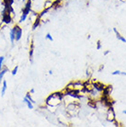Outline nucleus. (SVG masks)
Returning a JSON list of instances; mask_svg holds the SVG:
<instances>
[{
	"label": "nucleus",
	"instance_id": "nucleus-1",
	"mask_svg": "<svg viewBox=\"0 0 126 127\" xmlns=\"http://www.w3.org/2000/svg\"><path fill=\"white\" fill-rule=\"evenodd\" d=\"M64 96H65V94L63 92H54L46 99V104L52 106V107L57 106L62 101Z\"/></svg>",
	"mask_w": 126,
	"mask_h": 127
},
{
	"label": "nucleus",
	"instance_id": "nucleus-2",
	"mask_svg": "<svg viewBox=\"0 0 126 127\" xmlns=\"http://www.w3.org/2000/svg\"><path fill=\"white\" fill-rule=\"evenodd\" d=\"M31 5H32V0H27L24 8H22V14H21V17L19 19V23L24 22L28 18L29 14L31 12Z\"/></svg>",
	"mask_w": 126,
	"mask_h": 127
},
{
	"label": "nucleus",
	"instance_id": "nucleus-3",
	"mask_svg": "<svg viewBox=\"0 0 126 127\" xmlns=\"http://www.w3.org/2000/svg\"><path fill=\"white\" fill-rule=\"evenodd\" d=\"M15 0H3L2 2H1V4L2 6H4L5 8H7V11L11 14H15V10L13 8V4H14Z\"/></svg>",
	"mask_w": 126,
	"mask_h": 127
},
{
	"label": "nucleus",
	"instance_id": "nucleus-4",
	"mask_svg": "<svg viewBox=\"0 0 126 127\" xmlns=\"http://www.w3.org/2000/svg\"><path fill=\"white\" fill-rule=\"evenodd\" d=\"M15 33V41H20V39L22 38V29L20 28L19 24H16L14 27L12 28Z\"/></svg>",
	"mask_w": 126,
	"mask_h": 127
},
{
	"label": "nucleus",
	"instance_id": "nucleus-5",
	"mask_svg": "<svg viewBox=\"0 0 126 127\" xmlns=\"http://www.w3.org/2000/svg\"><path fill=\"white\" fill-rule=\"evenodd\" d=\"M11 15H12V14L9 13L8 11L1 14V16H2V22L4 23V24H6V25H9L10 23H12L13 18H12V16H11Z\"/></svg>",
	"mask_w": 126,
	"mask_h": 127
},
{
	"label": "nucleus",
	"instance_id": "nucleus-6",
	"mask_svg": "<svg viewBox=\"0 0 126 127\" xmlns=\"http://www.w3.org/2000/svg\"><path fill=\"white\" fill-rule=\"evenodd\" d=\"M115 112H114V110H113V107L111 106L109 107V111H108V114H107V120L111 123H113L115 121Z\"/></svg>",
	"mask_w": 126,
	"mask_h": 127
},
{
	"label": "nucleus",
	"instance_id": "nucleus-7",
	"mask_svg": "<svg viewBox=\"0 0 126 127\" xmlns=\"http://www.w3.org/2000/svg\"><path fill=\"white\" fill-rule=\"evenodd\" d=\"M7 89V83L6 80L3 79V81H2V87H1V96L2 97L5 96Z\"/></svg>",
	"mask_w": 126,
	"mask_h": 127
},
{
	"label": "nucleus",
	"instance_id": "nucleus-8",
	"mask_svg": "<svg viewBox=\"0 0 126 127\" xmlns=\"http://www.w3.org/2000/svg\"><path fill=\"white\" fill-rule=\"evenodd\" d=\"M33 53H34V43H33V41H31L30 48V52H29V57H30V63H32Z\"/></svg>",
	"mask_w": 126,
	"mask_h": 127
},
{
	"label": "nucleus",
	"instance_id": "nucleus-9",
	"mask_svg": "<svg viewBox=\"0 0 126 127\" xmlns=\"http://www.w3.org/2000/svg\"><path fill=\"white\" fill-rule=\"evenodd\" d=\"M40 24H41V18L39 17V15H37V18H36V19H35V21H34L32 25V31H35L40 26Z\"/></svg>",
	"mask_w": 126,
	"mask_h": 127
},
{
	"label": "nucleus",
	"instance_id": "nucleus-10",
	"mask_svg": "<svg viewBox=\"0 0 126 127\" xmlns=\"http://www.w3.org/2000/svg\"><path fill=\"white\" fill-rule=\"evenodd\" d=\"M8 72V68L7 67H3V69L0 71V85L3 81V78H4V76L6 75V73Z\"/></svg>",
	"mask_w": 126,
	"mask_h": 127
},
{
	"label": "nucleus",
	"instance_id": "nucleus-11",
	"mask_svg": "<svg viewBox=\"0 0 126 127\" xmlns=\"http://www.w3.org/2000/svg\"><path fill=\"white\" fill-rule=\"evenodd\" d=\"M23 102L26 105H27V107H28L30 110H33V103L30 100H28L26 97H25V98L23 99Z\"/></svg>",
	"mask_w": 126,
	"mask_h": 127
},
{
	"label": "nucleus",
	"instance_id": "nucleus-12",
	"mask_svg": "<svg viewBox=\"0 0 126 127\" xmlns=\"http://www.w3.org/2000/svg\"><path fill=\"white\" fill-rule=\"evenodd\" d=\"M9 39H10V42H11V44L14 45V42L16 41H15V33H14L13 29H10V31H9Z\"/></svg>",
	"mask_w": 126,
	"mask_h": 127
},
{
	"label": "nucleus",
	"instance_id": "nucleus-13",
	"mask_svg": "<svg viewBox=\"0 0 126 127\" xmlns=\"http://www.w3.org/2000/svg\"><path fill=\"white\" fill-rule=\"evenodd\" d=\"M113 31L115 32V33H116V36H117V39H119L120 41H121L122 42H124V43H126V40H125V38H123L122 36H121V34L119 33V32H117V30L116 29H113Z\"/></svg>",
	"mask_w": 126,
	"mask_h": 127
},
{
	"label": "nucleus",
	"instance_id": "nucleus-14",
	"mask_svg": "<svg viewBox=\"0 0 126 127\" xmlns=\"http://www.w3.org/2000/svg\"><path fill=\"white\" fill-rule=\"evenodd\" d=\"M88 105L90 106V107H92V108H97V102H96V100H90L89 101Z\"/></svg>",
	"mask_w": 126,
	"mask_h": 127
},
{
	"label": "nucleus",
	"instance_id": "nucleus-15",
	"mask_svg": "<svg viewBox=\"0 0 126 127\" xmlns=\"http://www.w3.org/2000/svg\"><path fill=\"white\" fill-rule=\"evenodd\" d=\"M25 97H26V98H27L28 100H30V101H31L32 103H35V100H34L32 98H31V95H30V92H28V93H27V94L25 95Z\"/></svg>",
	"mask_w": 126,
	"mask_h": 127
},
{
	"label": "nucleus",
	"instance_id": "nucleus-16",
	"mask_svg": "<svg viewBox=\"0 0 126 127\" xmlns=\"http://www.w3.org/2000/svg\"><path fill=\"white\" fill-rule=\"evenodd\" d=\"M5 61V57L4 56H0V71L3 69V63Z\"/></svg>",
	"mask_w": 126,
	"mask_h": 127
},
{
	"label": "nucleus",
	"instance_id": "nucleus-17",
	"mask_svg": "<svg viewBox=\"0 0 126 127\" xmlns=\"http://www.w3.org/2000/svg\"><path fill=\"white\" fill-rule=\"evenodd\" d=\"M18 70H19V66H18V65H16L14 69L11 71V75H12V76H16V75H17V73H18Z\"/></svg>",
	"mask_w": 126,
	"mask_h": 127
},
{
	"label": "nucleus",
	"instance_id": "nucleus-18",
	"mask_svg": "<svg viewBox=\"0 0 126 127\" xmlns=\"http://www.w3.org/2000/svg\"><path fill=\"white\" fill-rule=\"evenodd\" d=\"M45 38H46L47 40H49L50 41H53V39H52V35L50 34V33H47L46 36H45Z\"/></svg>",
	"mask_w": 126,
	"mask_h": 127
},
{
	"label": "nucleus",
	"instance_id": "nucleus-19",
	"mask_svg": "<svg viewBox=\"0 0 126 127\" xmlns=\"http://www.w3.org/2000/svg\"><path fill=\"white\" fill-rule=\"evenodd\" d=\"M112 75H113V76H116V75H121V71H119V70H116V71H114V72L112 73Z\"/></svg>",
	"mask_w": 126,
	"mask_h": 127
},
{
	"label": "nucleus",
	"instance_id": "nucleus-20",
	"mask_svg": "<svg viewBox=\"0 0 126 127\" xmlns=\"http://www.w3.org/2000/svg\"><path fill=\"white\" fill-rule=\"evenodd\" d=\"M100 48H101V44H100V41H98V46H97V49H98V50H99Z\"/></svg>",
	"mask_w": 126,
	"mask_h": 127
},
{
	"label": "nucleus",
	"instance_id": "nucleus-21",
	"mask_svg": "<svg viewBox=\"0 0 126 127\" xmlns=\"http://www.w3.org/2000/svg\"><path fill=\"white\" fill-rule=\"evenodd\" d=\"M87 77H90V73H89V70H87Z\"/></svg>",
	"mask_w": 126,
	"mask_h": 127
},
{
	"label": "nucleus",
	"instance_id": "nucleus-22",
	"mask_svg": "<svg viewBox=\"0 0 126 127\" xmlns=\"http://www.w3.org/2000/svg\"><path fill=\"white\" fill-rule=\"evenodd\" d=\"M34 92H35V90H34V89H30V94H31V93H34Z\"/></svg>",
	"mask_w": 126,
	"mask_h": 127
},
{
	"label": "nucleus",
	"instance_id": "nucleus-23",
	"mask_svg": "<svg viewBox=\"0 0 126 127\" xmlns=\"http://www.w3.org/2000/svg\"><path fill=\"white\" fill-rule=\"evenodd\" d=\"M109 53H110V51H106V52L104 53V55H107L108 54H109Z\"/></svg>",
	"mask_w": 126,
	"mask_h": 127
},
{
	"label": "nucleus",
	"instance_id": "nucleus-24",
	"mask_svg": "<svg viewBox=\"0 0 126 127\" xmlns=\"http://www.w3.org/2000/svg\"><path fill=\"white\" fill-rule=\"evenodd\" d=\"M49 74L52 75V70H49Z\"/></svg>",
	"mask_w": 126,
	"mask_h": 127
},
{
	"label": "nucleus",
	"instance_id": "nucleus-25",
	"mask_svg": "<svg viewBox=\"0 0 126 127\" xmlns=\"http://www.w3.org/2000/svg\"><path fill=\"white\" fill-rule=\"evenodd\" d=\"M123 113H124V114H126V111H123Z\"/></svg>",
	"mask_w": 126,
	"mask_h": 127
},
{
	"label": "nucleus",
	"instance_id": "nucleus-26",
	"mask_svg": "<svg viewBox=\"0 0 126 127\" xmlns=\"http://www.w3.org/2000/svg\"><path fill=\"white\" fill-rule=\"evenodd\" d=\"M20 1H22V2H24V1H25V0H20Z\"/></svg>",
	"mask_w": 126,
	"mask_h": 127
},
{
	"label": "nucleus",
	"instance_id": "nucleus-27",
	"mask_svg": "<svg viewBox=\"0 0 126 127\" xmlns=\"http://www.w3.org/2000/svg\"><path fill=\"white\" fill-rule=\"evenodd\" d=\"M121 1H124V0H121Z\"/></svg>",
	"mask_w": 126,
	"mask_h": 127
},
{
	"label": "nucleus",
	"instance_id": "nucleus-28",
	"mask_svg": "<svg viewBox=\"0 0 126 127\" xmlns=\"http://www.w3.org/2000/svg\"><path fill=\"white\" fill-rule=\"evenodd\" d=\"M32 1H34V0H32Z\"/></svg>",
	"mask_w": 126,
	"mask_h": 127
}]
</instances>
